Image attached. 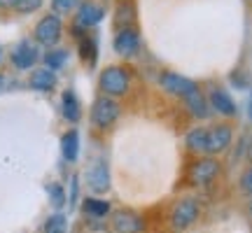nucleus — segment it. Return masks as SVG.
I'll return each instance as SVG.
<instances>
[{
	"mask_svg": "<svg viewBox=\"0 0 252 233\" xmlns=\"http://www.w3.org/2000/svg\"><path fill=\"white\" fill-rule=\"evenodd\" d=\"M185 145H187L189 152L194 154H208V128L203 126H196V128H191L185 138Z\"/></svg>",
	"mask_w": 252,
	"mask_h": 233,
	"instance_id": "2eb2a0df",
	"label": "nucleus"
},
{
	"mask_svg": "<svg viewBox=\"0 0 252 233\" xmlns=\"http://www.w3.org/2000/svg\"><path fill=\"white\" fill-rule=\"evenodd\" d=\"M2 82H5V77H2V75H0V89H2Z\"/></svg>",
	"mask_w": 252,
	"mask_h": 233,
	"instance_id": "c756f323",
	"label": "nucleus"
},
{
	"mask_svg": "<svg viewBox=\"0 0 252 233\" xmlns=\"http://www.w3.org/2000/svg\"><path fill=\"white\" fill-rule=\"evenodd\" d=\"M0 56H2V49H0Z\"/></svg>",
	"mask_w": 252,
	"mask_h": 233,
	"instance_id": "2f4dec72",
	"label": "nucleus"
},
{
	"mask_svg": "<svg viewBox=\"0 0 252 233\" xmlns=\"http://www.w3.org/2000/svg\"><path fill=\"white\" fill-rule=\"evenodd\" d=\"M112 47H115V52L119 56H124V58H131L140 52V35H138V30L133 26H124L117 30V35L112 40Z\"/></svg>",
	"mask_w": 252,
	"mask_h": 233,
	"instance_id": "6e6552de",
	"label": "nucleus"
},
{
	"mask_svg": "<svg viewBox=\"0 0 252 233\" xmlns=\"http://www.w3.org/2000/svg\"><path fill=\"white\" fill-rule=\"evenodd\" d=\"M201 215V205L196 198H182L171 210V226L173 231H187L191 224H196Z\"/></svg>",
	"mask_w": 252,
	"mask_h": 233,
	"instance_id": "7ed1b4c3",
	"label": "nucleus"
},
{
	"mask_svg": "<svg viewBox=\"0 0 252 233\" xmlns=\"http://www.w3.org/2000/svg\"><path fill=\"white\" fill-rule=\"evenodd\" d=\"M65 231H68V219L61 212L52 215L45 222V233H65Z\"/></svg>",
	"mask_w": 252,
	"mask_h": 233,
	"instance_id": "4be33fe9",
	"label": "nucleus"
},
{
	"mask_svg": "<svg viewBox=\"0 0 252 233\" xmlns=\"http://www.w3.org/2000/svg\"><path fill=\"white\" fill-rule=\"evenodd\" d=\"M63 35V24L59 14H47L37 21L35 26V42L42 47H54Z\"/></svg>",
	"mask_w": 252,
	"mask_h": 233,
	"instance_id": "39448f33",
	"label": "nucleus"
},
{
	"mask_svg": "<svg viewBox=\"0 0 252 233\" xmlns=\"http://www.w3.org/2000/svg\"><path fill=\"white\" fill-rule=\"evenodd\" d=\"M61 152L65 161H77V156H80V133L75 128L61 138Z\"/></svg>",
	"mask_w": 252,
	"mask_h": 233,
	"instance_id": "a211bd4d",
	"label": "nucleus"
},
{
	"mask_svg": "<svg viewBox=\"0 0 252 233\" xmlns=\"http://www.w3.org/2000/svg\"><path fill=\"white\" fill-rule=\"evenodd\" d=\"M61 112L63 116L70 121V124H77L82 116V108H80V100H77V96H75V91H65L61 98Z\"/></svg>",
	"mask_w": 252,
	"mask_h": 233,
	"instance_id": "f3484780",
	"label": "nucleus"
},
{
	"mask_svg": "<svg viewBox=\"0 0 252 233\" xmlns=\"http://www.w3.org/2000/svg\"><path fill=\"white\" fill-rule=\"evenodd\" d=\"M49 201H52V205L54 207H63L65 203V194H63V189L59 184H52L49 187Z\"/></svg>",
	"mask_w": 252,
	"mask_h": 233,
	"instance_id": "a878e982",
	"label": "nucleus"
},
{
	"mask_svg": "<svg viewBox=\"0 0 252 233\" xmlns=\"http://www.w3.org/2000/svg\"><path fill=\"white\" fill-rule=\"evenodd\" d=\"M82 207H84V215H89L91 219H100V217L110 215V203L103 198H87Z\"/></svg>",
	"mask_w": 252,
	"mask_h": 233,
	"instance_id": "aec40b11",
	"label": "nucleus"
},
{
	"mask_svg": "<svg viewBox=\"0 0 252 233\" xmlns=\"http://www.w3.org/2000/svg\"><path fill=\"white\" fill-rule=\"evenodd\" d=\"M159 84H161V89L166 91V93H171V96H175V98H187L189 93H194V91L198 89L196 82L189 80V77H185V75H178V72H161V77H159Z\"/></svg>",
	"mask_w": 252,
	"mask_h": 233,
	"instance_id": "423d86ee",
	"label": "nucleus"
},
{
	"mask_svg": "<svg viewBox=\"0 0 252 233\" xmlns=\"http://www.w3.org/2000/svg\"><path fill=\"white\" fill-rule=\"evenodd\" d=\"M248 115H250V119H252V98H250V108H248Z\"/></svg>",
	"mask_w": 252,
	"mask_h": 233,
	"instance_id": "c85d7f7f",
	"label": "nucleus"
},
{
	"mask_svg": "<svg viewBox=\"0 0 252 233\" xmlns=\"http://www.w3.org/2000/svg\"><path fill=\"white\" fill-rule=\"evenodd\" d=\"M248 212H250V217H252V201H250V207H248Z\"/></svg>",
	"mask_w": 252,
	"mask_h": 233,
	"instance_id": "7c9ffc66",
	"label": "nucleus"
},
{
	"mask_svg": "<svg viewBox=\"0 0 252 233\" xmlns=\"http://www.w3.org/2000/svg\"><path fill=\"white\" fill-rule=\"evenodd\" d=\"M28 84H31L33 91H52L56 87V70L47 68V65L45 68H37V70L31 72Z\"/></svg>",
	"mask_w": 252,
	"mask_h": 233,
	"instance_id": "4468645a",
	"label": "nucleus"
},
{
	"mask_svg": "<svg viewBox=\"0 0 252 233\" xmlns=\"http://www.w3.org/2000/svg\"><path fill=\"white\" fill-rule=\"evenodd\" d=\"M80 7V0H52V9H54V14H70L75 9Z\"/></svg>",
	"mask_w": 252,
	"mask_h": 233,
	"instance_id": "5701e85b",
	"label": "nucleus"
},
{
	"mask_svg": "<svg viewBox=\"0 0 252 233\" xmlns=\"http://www.w3.org/2000/svg\"><path fill=\"white\" fill-rule=\"evenodd\" d=\"M80 54L89 65L96 63V58H98V42H96V37L87 35V33L80 35Z\"/></svg>",
	"mask_w": 252,
	"mask_h": 233,
	"instance_id": "6ab92c4d",
	"label": "nucleus"
},
{
	"mask_svg": "<svg viewBox=\"0 0 252 233\" xmlns=\"http://www.w3.org/2000/svg\"><path fill=\"white\" fill-rule=\"evenodd\" d=\"M112 231L115 233H143L145 219L133 210H117L112 212Z\"/></svg>",
	"mask_w": 252,
	"mask_h": 233,
	"instance_id": "1a4fd4ad",
	"label": "nucleus"
},
{
	"mask_svg": "<svg viewBox=\"0 0 252 233\" xmlns=\"http://www.w3.org/2000/svg\"><path fill=\"white\" fill-rule=\"evenodd\" d=\"M185 105H187V110L196 116V119H206V116H210V103H208L206 96L201 93V89H196L194 93H189L187 98H185Z\"/></svg>",
	"mask_w": 252,
	"mask_h": 233,
	"instance_id": "dca6fc26",
	"label": "nucleus"
},
{
	"mask_svg": "<svg viewBox=\"0 0 252 233\" xmlns=\"http://www.w3.org/2000/svg\"><path fill=\"white\" fill-rule=\"evenodd\" d=\"M208 103H210V108L215 110L217 115H222V116H236V112H238L234 98H231L229 91H224V89H213L210 91Z\"/></svg>",
	"mask_w": 252,
	"mask_h": 233,
	"instance_id": "ddd939ff",
	"label": "nucleus"
},
{
	"mask_svg": "<svg viewBox=\"0 0 252 233\" xmlns=\"http://www.w3.org/2000/svg\"><path fill=\"white\" fill-rule=\"evenodd\" d=\"M42 7V0H17V9L19 14H31V12H37V9Z\"/></svg>",
	"mask_w": 252,
	"mask_h": 233,
	"instance_id": "b1692460",
	"label": "nucleus"
},
{
	"mask_svg": "<svg viewBox=\"0 0 252 233\" xmlns=\"http://www.w3.org/2000/svg\"><path fill=\"white\" fill-rule=\"evenodd\" d=\"M119 103L115 98H110V96H100L96 98L94 103V108H91V124L100 128V131H105V128H112L115 121L119 119Z\"/></svg>",
	"mask_w": 252,
	"mask_h": 233,
	"instance_id": "f03ea898",
	"label": "nucleus"
},
{
	"mask_svg": "<svg viewBox=\"0 0 252 233\" xmlns=\"http://www.w3.org/2000/svg\"><path fill=\"white\" fill-rule=\"evenodd\" d=\"M65 61H68V52L65 49H52V52L45 54V65L52 68V70H61Z\"/></svg>",
	"mask_w": 252,
	"mask_h": 233,
	"instance_id": "412c9836",
	"label": "nucleus"
},
{
	"mask_svg": "<svg viewBox=\"0 0 252 233\" xmlns=\"http://www.w3.org/2000/svg\"><path fill=\"white\" fill-rule=\"evenodd\" d=\"M238 187H241V191H243L245 196L252 198V166L243 171V175H241V179H238Z\"/></svg>",
	"mask_w": 252,
	"mask_h": 233,
	"instance_id": "393cba45",
	"label": "nucleus"
},
{
	"mask_svg": "<svg viewBox=\"0 0 252 233\" xmlns=\"http://www.w3.org/2000/svg\"><path fill=\"white\" fill-rule=\"evenodd\" d=\"M17 5V0H0V7L2 9H9V7H14Z\"/></svg>",
	"mask_w": 252,
	"mask_h": 233,
	"instance_id": "bb28decb",
	"label": "nucleus"
},
{
	"mask_svg": "<svg viewBox=\"0 0 252 233\" xmlns=\"http://www.w3.org/2000/svg\"><path fill=\"white\" fill-rule=\"evenodd\" d=\"M37 61V47L31 42V40H21L14 49H12V63H14V68L19 70H28V68H33Z\"/></svg>",
	"mask_w": 252,
	"mask_h": 233,
	"instance_id": "f8f14e48",
	"label": "nucleus"
},
{
	"mask_svg": "<svg viewBox=\"0 0 252 233\" xmlns=\"http://www.w3.org/2000/svg\"><path fill=\"white\" fill-rule=\"evenodd\" d=\"M220 173H222V163L217 161V159H213V156H206V159H198L191 166L189 182L196 184V187H208V184H213L220 177Z\"/></svg>",
	"mask_w": 252,
	"mask_h": 233,
	"instance_id": "20e7f679",
	"label": "nucleus"
},
{
	"mask_svg": "<svg viewBox=\"0 0 252 233\" xmlns=\"http://www.w3.org/2000/svg\"><path fill=\"white\" fill-rule=\"evenodd\" d=\"M248 159H250V161H252V138H250V140H248Z\"/></svg>",
	"mask_w": 252,
	"mask_h": 233,
	"instance_id": "cd10ccee",
	"label": "nucleus"
},
{
	"mask_svg": "<svg viewBox=\"0 0 252 233\" xmlns=\"http://www.w3.org/2000/svg\"><path fill=\"white\" fill-rule=\"evenodd\" d=\"M98 87L103 91V96H110V98H119V96H126L128 89H131V75L124 65H110L100 72Z\"/></svg>",
	"mask_w": 252,
	"mask_h": 233,
	"instance_id": "f257e3e1",
	"label": "nucleus"
},
{
	"mask_svg": "<svg viewBox=\"0 0 252 233\" xmlns=\"http://www.w3.org/2000/svg\"><path fill=\"white\" fill-rule=\"evenodd\" d=\"M87 184L94 194H105L110 191V168L108 163L103 161H94L89 166V171H87Z\"/></svg>",
	"mask_w": 252,
	"mask_h": 233,
	"instance_id": "9b49d317",
	"label": "nucleus"
},
{
	"mask_svg": "<svg viewBox=\"0 0 252 233\" xmlns=\"http://www.w3.org/2000/svg\"><path fill=\"white\" fill-rule=\"evenodd\" d=\"M234 131L229 124H217L208 128V154H222L231 147Z\"/></svg>",
	"mask_w": 252,
	"mask_h": 233,
	"instance_id": "9d476101",
	"label": "nucleus"
},
{
	"mask_svg": "<svg viewBox=\"0 0 252 233\" xmlns=\"http://www.w3.org/2000/svg\"><path fill=\"white\" fill-rule=\"evenodd\" d=\"M103 7L96 5V2H80V7H77V19H75V35L80 37L84 35L89 28L98 26L100 21H103Z\"/></svg>",
	"mask_w": 252,
	"mask_h": 233,
	"instance_id": "0eeeda50",
	"label": "nucleus"
}]
</instances>
